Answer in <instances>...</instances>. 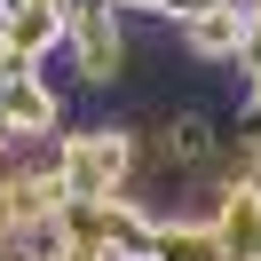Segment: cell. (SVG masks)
Masks as SVG:
<instances>
[{"label":"cell","instance_id":"3957f363","mask_svg":"<svg viewBox=\"0 0 261 261\" xmlns=\"http://www.w3.org/2000/svg\"><path fill=\"white\" fill-rule=\"evenodd\" d=\"M159 143H166V159H174L182 174H206V166L222 159L229 127H222V111H214V103H174V111H166V127H159Z\"/></svg>","mask_w":261,"mask_h":261},{"label":"cell","instance_id":"7a4b0ae2","mask_svg":"<svg viewBox=\"0 0 261 261\" xmlns=\"http://www.w3.org/2000/svg\"><path fill=\"white\" fill-rule=\"evenodd\" d=\"M64 48L80 64L87 95L119 87L127 80V16H119V0H64Z\"/></svg>","mask_w":261,"mask_h":261},{"label":"cell","instance_id":"6da1fadb","mask_svg":"<svg viewBox=\"0 0 261 261\" xmlns=\"http://www.w3.org/2000/svg\"><path fill=\"white\" fill-rule=\"evenodd\" d=\"M135 182V127L127 119H87L64 127V159H56V190L95 206V198H127Z\"/></svg>","mask_w":261,"mask_h":261},{"label":"cell","instance_id":"9c48e42d","mask_svg":"<svg viewBox=\"0 0 261 261\" xmlns=\"http://www.w3.org/2000/svg\"><path fill=\"white\" fill-rule=\"evenodd\" d=\"M119 8H135V16H159V24H182V16H198V8H222V0H119Z\"/></svg>","mask_w":261,"mask_h":261},{"label":"cell","instance_id":"277c9868","mask_svg":"<svg viewBox=\"0 0 261 261\" xmlns=\"http://www.w3.org/2000/svg\"><path fill=\"white\" fill-rule=\"evenodd\" d=\"M0 40H8V64L32 71L48 48H64V0H0Z\"/></svg>","mask_w":261,"mask_h":261},{"label":"cell","instance_id":"5b68a950","mask_svg":"<svg viewBox=\"0 0 261 261\" xmlns=\"http://www.w3.org/2000/svg\"><path fill=\"white\" fill-rule=\"evenodd\" d=\"M238 48H245V16L238 8H198V16L174 24V56H190V64H206V71H229Z\"/></svg>","mask_w":261,"mask_h":261},{"label":"cell","instance_id":"30bf717a","mask_svg":"<svg viewBox=\"0 0 261 261\" xmlns=\"http://www.w3.org/2000/svg\"><path fill=\"white\" fill-rule=\"evenodd\" d=\"M245 261H261V238H253V253H245Z\"/></svg>","mask_w":261,"mask_h":261},{"label":"cell","instance_id":"52a82bcc","mask_svg":"<svg viewBox=\"0 0 261 261\" xmlns=\"http://www.w3.org/2000/svg\"><path fill=\"white\" fill-rule=\"evenodd\" d=\"M214 238H222V253H229V261H245V253H253V238H261V182H245V190H222Z\"/></svg>","mask_w":261,"mask_h":261},{"label":"cell","instance_id":"ba28073f","mask_svg":"<svg viewBox=\"0 0 261 261\" xmlns=\"http://www.w3.org/2000/svg\"><path fill=\"white\" fill-rule=\"evenodd\" d=\"M150 261H229L214 229H190V222H159L150 229Z\"/></svg>","mask_w":261,"mask_h":261},{"label":"cell","instance_id":"8992f818","mask_svg":"<svg viewBox=\"0 0 261 261\" xmlns=\"http://www.w3.org/2000/svg\"><path fill=\"white\" fill-rule=\"evenodd\" d=\"M0 127L8 135H56L64 127V103L48 95L40 71H0Z\"/></svg>","mask_w":261,"mask_h":261}]
</instances>
